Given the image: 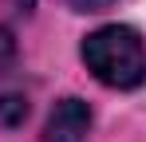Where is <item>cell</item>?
<instances>
[{"instance_id": "6da1fadb", "label": "cell", "mask_w": 146, "mask_h": 142, "mask_svg": "<svg viewBox=\"0 0 146 142\" xmlns=\"http://www.w3.org/2000/svg\"><path fill=\"white\" fill-rule=\"evenodd\" d=\"M83 63L99 83L134 91L146 83V40L126 24H107L83 40Z\"/></svg>"}, {"instance_id": "7a4b0ae2", "label": "cell", "mask_w": 146, "mask_h": 142, "mask_svg": "<svg viewBox=\"0 0 146 142\" xmlns=\"http://www.w3.org/2000/svg\"><path fill=\"white\" fill-rule=\"evenodd\" d=\"M87 130H91V107L71 95V99H59L51 107L44 138L48 142H87Z\"/></svg>"}, {"instance_id": "3957f363", "label": "cell", "mask_w": 146, "mask_h": 142, "mask_svg": "<svg viewBox=\"0 0 146 142\" xmlns=\"http://www.w3.org/2000/svg\"><path fill=\"white\" fill-rule=\"evenodd\" d=\"M28 99L24 95H0V126H24Z\"/></svg>"}, {"instance_id": "277c9868", "label": "cell", "mask_w": 146, "mask_h": 142, "mask_svg": "<svg viewBox=\"0 0 146 142\" xmlns=\"http://www.w3.org/2000/svg\"><path fill=\"white\" fill-rule=\"evenodd\" d=\"M67 8H75V12H103V8H111L115 0H63Z\"/></svg>"}, {"instance_id": "5b68a950", "label": "cell", "mask_w": 146, "mask_h": 142, "mask_svg": "<svg viewBox=\"0 0 146 142\" xmlns=\"http://www.w3.org/2000/svg\"><path fill=\"white\" fill-rule=\"evenodd\" d=\"M8 4H12L16 12H32V8H36V0H8Z\"/></svg>"}]
</instances>
